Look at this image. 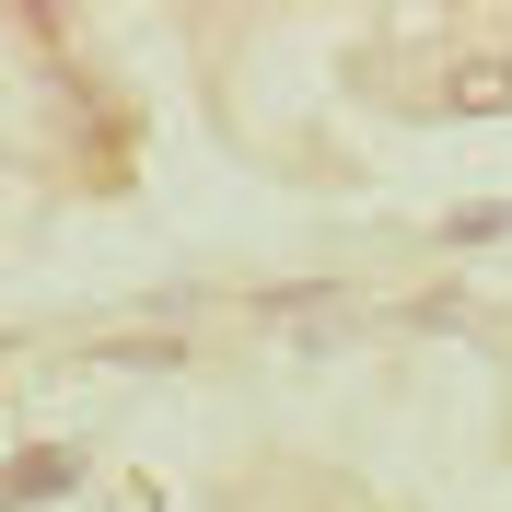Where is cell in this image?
I'll use <instances>...</instances> for the list:
<instances>
[{"label":"cell","mask_w":512,"mask_h":512,"mask_svg":"<svg viewBox=\"0 0 512 512\" xmlns=\"http://www.w3.org/2000/svg\"><path fill=\"white\" fill-rule=\"evenodd\" d=\"M443 105H512V59H454L443 70Z\"/></svg>","instance_id":"6da1fadb"}]
</instances>
